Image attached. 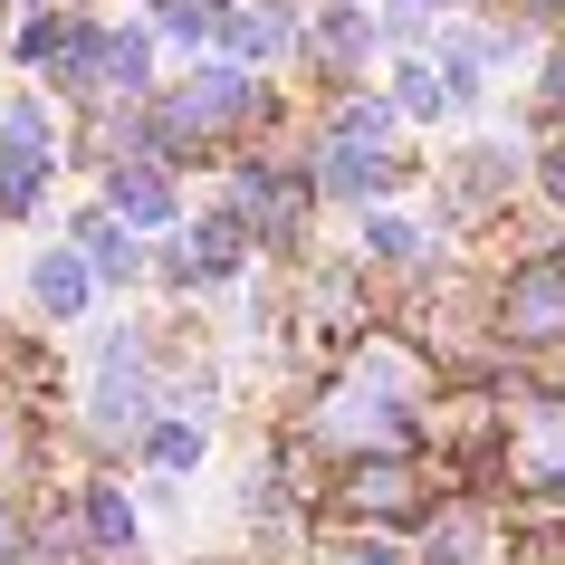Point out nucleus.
Here are the masks:
<instances>
[{
  "label": "nucleus",
  "instance_id": "20e7f679",
  "mask_svg": "<svg viewBox=\"0 0 565 565\" xmlns=\"http://www.w3.org/2000/svg\"><path fill=\"white\" fill-rule=\"evenodd\" d=\"M67 239L96 259V278H116V288H135V278H145V249H135V239H125V221H106V211H77V221H67Z\"/></svg>",
  "mask_w": 565,
  "mask_h": 565
},
{
  "label": "nucleus",
  "instance_id": "1a4fd4ad",
  "mask_svg": "<svg viewBox=\"0 0 565 565\" xmlns=\"http://www.w3.org/2000/svg\"><path fill=\"white\" fill-rule=\"evenodd\" d=\"M345 10H374V0H345Z\"/></svg>",
  "mask_w": 565,
  "mask_h": 565
},
{
  "label": "nucleus",
  "instance_id": "39448f33",
  "mask_svg": "<svg viewBox=\"0 0 565 565\" xmlns=\"http://www.w3.org/2000/svg\"><path fill=\"white\" fill-rule=\"evenodd\" d=\"M106 192H116V221H125V231H173V182L153 173V163H125Z\"/></svg>",
  "mask_w": 565,
  "mask_h": 565
},
{
  "label": "nucleus",
  "instance_id": "6e6552de",
  "mask_svg": "<svg viewBox=\"0 0 565 565\" xmlns=\"http://www.w3.org/2000/svg\"><path fill=\"white\" fill-rule=\"evenodd\" d=\"M393 87H403V106H413V116H441V106H450V87H441V67H403V77H393Z\"/></svg>",
  "mask_w": 565,
  "mask_h": 565
},
{
  "label": "nucleus",
  "instance_id": "0eeeda50",
  "mask_svg": "<svg viewBox=\"0 0 565 565\" xmlns=\"http://www.w3.org/2000/svg\"><path fill=\"white\" fill-rule=\"evenodd\" d=\"M87 536L96 546H135V508H125L116 489H87Z\"/></svg>",
  "mask_w": 565,
  "mask_h": 565
},
{
  "label": "nucleus",
  "instance_id": "f03ea898",
  "mask_svg": "<svg viewBox=\"0 0 565 565\" xmlns=\"http://www.w3.org/2000/svg\"><path fill=\"white\" fill-rule=\"evenodd\" d=\"M30 298H39V317H87V298H96V259L67 239V249H39L30 259Z\"/></svg>",
  "mask_w": 565,
  "mask_h": 565
},
{
  "label": "nucleus",
  "instance_id": "f257e3e1",
  "mask_svg": "<svg viewBox=\"0 0 565 565\" xmlns=\"http://www.w3.org/2000/svg\"><path fill=\"white\" fill-rule=\"evenodd\" d=\"M49 173H58V125L39 96H10L0 106V221H30L49 202Z\"/></svg>",
  "mask_w": 565,
  "mask_h": 565
},
{
  "label": "nucleus",
  "instance_id": "7ed1b4c3",
  "mask_svg": "<svg viewBox=\"0 0 565 565\" xmlns=\"http://www.w3.org/2000/svg\"><path fill=\"white\" fill-rule=\"evenodd\" d=\"M221 49H231V58H278V49H298V10H288V0L221 10Z\"/></svg>",
  "mask_w": 565,
  "mask_h": 565
},
{
  "label": "nucleus",
  "instance_id": "423d86ee",
  "mask_svg": "<svg viewBox=\"0 0 565 565\" xmlns=\"http://www.w3.org/2000/svg\"><path fill=\"white\" fill-rule=\"evenodd\" d=\"M145 460H153V470H192V460H202V431H192V422H153Z\"/></svg>",
  "mask_w": 565,
  "mask_h": 565
}]
</instances>
